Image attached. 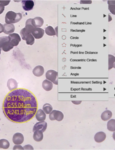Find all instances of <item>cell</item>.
<instances>
[{"mask_svg": "<svg viewBox=\"0 0 115 150\" xmlns=\"http://www.w3.org/2000/svg\"><path fill=\"white\" fill-rule=\"evenodd\" d=\"M20 35L21 36V38L24 40H26L28 38L31 34V32L30 31H28L27 29H26L25 27L23 28L20 31Z\"/></svg>", "mask_w": 115, "mask_h": 150, "instance_id": "obj_19", "label": "cell"}, {"mask_svg": "<svg viewBox=\"0 0 115 150\" xmlns=\"http://www.w3.org/2000/svg\"><path fill=\"white\" fill-rule=\"evenodd\" d=\"M4 25H3L2 24L0 23V34L4 32Z\"/></svg>", "mask_w": 115, "mask_h": 150, "instance_id": "obj_33", "label": "cell"}, {"mask_svg": "<svg viewBox=\"0 0 115 150\" xmlns=\"http://www.w3.org/2000/svg\"><path fill=\"white\" fill-rule=\"evenodd\" d=\"M6 117L15 123H25L35 116L38 102L32 93L25 89L11 91L7 95L3 103Z\"/></svg>", "mask_w": 115, "mask_h": 150, "instance_id": "obj_1", "label": "cell"}, {"mask_svg": "<svg viewBox=\"0 0 115 150\" xmlns=\"http://www.w3.org/2000/svg\"><path fill=\"white\" fill-rule=\"evenodd\" d=\"M113 68H114V69H115V63H114V64Z\"/></svg>", "mask_w": 115, "mask_h": 150, "instance_id": "obj_36", "label": "cell"}, {"mask_svg": "<svg viewBox=\"0 0 115 150\" xmlns=\"http://www.w3.org/2000/svg\"></svg>", "mask_w": 115, "mask_h": 150, "instance_id": "obj_38", "label": "cell"}, {"mask_svg": "<svg viewBox=\"0 0 115 150\" xmlns=\"http://www.w3.org/2000/svg\"><path fill=\"white\" fill-rule=\"evenodd\" d=\"M13 47L11 46L10 42H9V40L7 42H6L4 44V45H3L2 49L5 52H9V51L13 49Z\"/></svg>", "mask_w": 115, "mask_h": 150, "instance_id": "obj_25", "label": "cell"}, {"mask_svg": "<svg viewBox=\"0 0 115 150\" xmlns=\"http://www.w3.org/2000/svg\"><path fill=\"white\" fill-rule=\"evenodd\" d=\"M22 7L25 11H30L33 9L34 6V3L33 1L25 0L22 1Z\"/></svg>", "mask_w": 115, "mask_h": 150, "instance_id": "obj_9", "label": "cell"}, {"mask_svg": "<svg viewBox=\"0 0 115 150\" xmlns=\"http://www.w3.org/2000/svg\"><path fill=\"white\" fill-rule=\"evenodd\" d=\"M10 144L7 139H2L0 140V148L4 149H7L9 148Z\"/></svg>", "mask_w": 115, "mask_h": 150, "instance_id": "obj_24", "label": "cell"}, {"mask_svg": "<svg viewBox=\"0 0 115 150\" xmlns=\"http://www.w3.org/2000/svg\"><path fill=\"white\" fill-rule=\"evenodd\" d=\"M24 150H34V148L30 145H25L24 147Z\"/></svg>", "mask_w": 115, "mask_h": 150, "instance_id": "obj_31", "label": "cell"}, {"mask_svg": "<svg viewBox=\"0 0 115 150\" xmlns=\"http://www.w3.org/2000/svg\"><path fill=\"white\" fill-rule=\"evenodd\" d=\"M26 44L27 45H33V44L35 43V38L33 36L32 34H31L30 35L27 40H26Z\"/></svg>", "mask_w": 115, "mask_h": 150, "instance_id": "obj_26", "label": "cell"}, {"mask_svg": "<svg viewBox=\"0 0 115 150\" xmlns=\"http://www.w3.org/2000/svg\"><path fill=\"white\" fill-rule=\"evenodd\" d=\"M22 15L20 13H15L14 11H8L5 16L6 24H14L17 23L21 20Z\"/></svg>", "mask_w": 115, "mask_h": 150, "instance_id": "obj_2", "label": "cell"}, {"mask_svg": "<svg viewBox=\"0 0 115 150\" xmlns=\"http://www.w3.org/2000/svg\"><path fill=\"white\" fill-rule=\"evenodd\" d=\"M43 110L46 114H49L53 110V107L49 103H46L43 107Z\"/></svg>", "mask_w": 115, "mask_h": 150, "instance_id": "obj_21", "label": "cell"}, {"mask_svg": "<svg viewBox=\"0 0 115 150\" xmlns=\"http://www.w3.org/2000/svg\"><path fill=\"white\" fill-rule=\"evenodd\" d=\"M4 33L5 34H10L15 32V26L13 24H5L4 25Z\"/></svg>", "mask_w": 115, "mask_h": 150, "instance_id": "obj_12", "label": "cell"}, {"mask_svg": "<svg viewBox=\"0 0 115 150\" xmlns=\"http://www.w3.org/2000/svg\"><path fill=\"white\" fill-rule=\"evenodd\" d=\"M106 138V133L102 131H100V132H97L95 134L94 138L96 142L101 143L105 140Z\"/></svg>", "mask_w": 115, "mask_h": 150, "instance_id": "obj_11", "label": "cell"}, {"mask_svg": "<svg viewBox=\"0 0 115 150\" xmlns=\"http://www.w3.org/2000/svg\"><path fill=\"white\" fill-rule=\"evenodd\" d=\"M1 49H0V55H1ZM0 59H1V57H0Z\"/></svg>", "mask_w": 115, "mask_h": 150, "instance_id": "obj_37", "label": "cell"}, {"mask_svg": "<svg viewBox=\"0 0 115 150\" xmlns=\"http://www.w3.org/2000/svg\"><path fill=\"white\" fill-rule=\"evenodd\" d=\"M45 34L44 29L40 28L35 27L31 31V34L36 39L42 38Z\"/></svg>", "mask_w": 115, "mask_h": 150, "instance_id": "obj_6", "label": "cell"}, {"mask_svg": "<svg viewBox=\"0 0 115 150\" xmlns=\"http://www.w3.org/2000/svg\"><path fill=\"white\" fill-rule=\"evenodd\" d=\"M115 61V57L112 55H108V70L113 68L114 64Z\"/></svg>", "mask_w": 115, "mask_h": 150, "instance_id": "obj_20", "label": "cell"}, {"mask_svg": "<svg viewBox=\"0 0 115 150\" xmlns=\"http://www.w3.org/2000/svg\"><path fill=\"white\" fill-rule=\"evenodd\" d=\"M49 118L51 121L57 120L58 122L61 121L64 118V115L60 111L54 110L49 114Z\"/></svg>", "mask_w": 115, "mask_h": 150, "instance_id": "obj_4", "label": "cell"}, {"mask_svg": "<svg viewBox=\"0 0 115 150\" xmlns=\"http://www.w3.org/2000/svg\"><path fill=\"white\" fill-rule=\"evenodd\" d=\"M35 117L39 122L44 121L46 119V114L42 109H39L37 111Z\"/></svg>", "mask_w": 115, "mask_h": 150, "instance_id": "obj_14", "label": "cell"}, {"mask_svg": "<svg viewBox=\"0 0 115 150\" xmlns=\"http://www.w3.org/2000/svg\"><path fill=\"white\" fill-rule=\"evenodd\" d=\"M112 115L113 114L111 111L106 110L102 113L101 115V118L104 121H107L108 120L111 119Z\"/></svg>", "mask_w": 115, "mask_h": 150, "instance_id": "obj_18", "label": "cell"}, {"mask_svg": "<svg viewBox=\"0 0 115 150\" xmlns=\"http://www.w3.org/2000/svg\"><path fill=\"white\" fill-rule=\"evenodd\" d=\"M44 138L43 132L41 130H36L34 132L33 138L36 142H41L42 141Z\"/></svg>", "mask_w": 115, "mask_h": 150, "instance_id": "obj_17", "label": "cell"}, {"mask_svg": "<svg viewBox=\"0 0 115 150\" xmlns=\"http://www.w3.org/2000/svg\"><path fill=\"white\" fill-rule=\"evenodd\" d=\"M48 127V124L46 122L41 121L39 122L38 123H37L33 128V131L34 132L36 130H41L43 132H45L46 131Z\"/></svg>", "mask_w": 115, "mask_h": 150, "instance_id": "obj_7", "label": "cell"}, {"mask_svg": "<svg viewBox=\"0 0 115 150\" xmlns=\"http://www.w3.org/2000/svg\"><path fill=\"white\" fill-rule=\"evenodd\" d=\"M9 40V39L8 36H2V37H1L0 38V49H2L3 45H4V44L6 42H7Z\"/></svg>", "mask_w": 115, "mask_h": 150, "instance_id": "obj_27", "label": "cell"}, {"mask_svg": "<svg viewBox=\"0 0 115 150\" xmlns=\"http://www.w3.org/2000/svg\"><path fill=\"white\" fill-rule=\"evenodd\" d=\"M8 37L9 39V42L13 47L17 46L21 42V38L19 35L17 33H13L11 34H9Z\"/></svg>", "mask_w": 115, "mask_h": 150, "instance_id": "obj_5", "label": "cell"}, {"mask_svg": "<svg viewBox=\"0 0 115 150\" xmlns=\"http://www.w3.org/2000/svg\"><path fill=\"white\" fill-rule=\"evenodd\" d=\"M47 79L52 82L55 85H58V72L54 70H49L46 72Z\"/></svg>", "mask_w": 115, "mask_h": 150, "instance_id": "obj_3", "label": "cell"}, {"mask_svg": "<svg viewBox=\"0 0 115 150\" xmlns=\"http://www.w3.org/2000/svg\"><path fill=\"white\" fill-rule=\"evenodd\" d=\"M108 9L112 14L115 15V5H109Z\"/></svg>", "mask_w": 115, "mask_h": 150, "instance_id": "obj_28", "label": "cell"}, {"mask_svg": "<svg viewBox=\"0 0 115 150\" xmlns=\"http://www.w3.org/2000/svg\"><path fill=\"white\" fill-rule=\"evenodd\" d=\"M32 23L34 27L40 28L44 24V19L40 17H36L32 19Z\"/></svg>", "mask_w": 115, "mask_h": 150, "instance_id": "obj_13", "label": "cell"}, {"mask_svg": "<svg viewBox=\"0 0 115 150\" xmlns=\"http://www.w3.org/2000/svg\"><path fill=\"white\" fill-rule=\"evenodd\" d=\"M10 2V1H0V4L4 6H7Z\"/></svg>", "mask_w": 115, "mask_h": 150, "instance_id": "obj_30", "label": "cell"}, {"mask_svg": "<svg viewBox=\"0 0 115 150\" xmlns=\"http://www.w3.org/2000/svg\"><path fill=\"white\" fill-rule=\"evenodd\" d=\"M45 33L46 34L49 36H54L57 34L55 29L51 26H49L46 28V30H45Z\"/></svg>", "mask_w": 115, "mask_h": 150, "instance_id": "obj_22", "label": "cell"}, {"mask_svg": "<svg viewBox=\"0 0 115 150\" xmlns=\"http://www.w3.org/2000/svg\"><path fill=\"white\" fill-rule=\"evenodd\" d=\"M5 10V6L0 4V15H1L3 13Z\"/></svg>", "mask_w": 115, "mask_h": 150, "instance_id": "obj_32", "label": "cell"}, {"mask_svg": "<svg viewBox=\"0 0 115 150\" xmlns=\"http://www.w3.org/2000/svg\"><path fill=\"white\" fill-rule=\"evenodd\" d=\"M24 140L23 135L21 133L17 132L15 133L13 137V143L15 144H21Z\"/></svg>", "mask_w": 115, "mask_h": 150, "instance_id": "obj_8", "label": "cell"}, {"mask_svg": "<svg viewBox=\"0 0 115 150\" xmlns=\"http://www.w3.org/2000/svg\"><path fill=\"white\" fill-rule=\"evenodd\" d=\"M113 138L114 140L115 141V131H114L113 134Z\"/></svg>", "mask_w": 115, "mask_h": 150, "instance_id": "obj_35", "label": "cell"}, {"mask_svg": "<svg viewBox=\"0 0 115 150\" xmlns=\"http://www.w3.org/2000/svg\"><path fill=\"white\" fill-rule=\"evenodd\" d=\"M42 86L43 89L46 91H50L53 88V83L49 80L46 79L43 82Z\"/></svg>", "mask_w": 115, "mask_h": 150, "instance_id": "obj_16", "label": "cell"}, {"mask_svg": "<svg viewBox=\"0 0 115 150\" xmlns=\"http://www.w3.org/2000/svg\"><path fill=\"white\" fill-rule=\"evenodd\" d=\"M13 150H24V148L21 146L20 144H15V146L13 147Z\"/></svg>", "mask_w": 115, "mask_h": 150, "instance_id": "obj_29", "label": "cell"}, {"mask_svg": "<svg viewBox=\"0 0 115 150\" xmlns=\"http://www.w3.org/2000/svg\"><path fill=\"white\" fill-rule=\"evenodd\" d=\"M108 4L109 5H115V1H108Z\"/></svg>", "mask_w": 115, "mask_h": 150, "instance_id": "obj_34", "label": "cell"}, {"mask_svg": "<svg viewBox=\"0 0 115 150\" xmlns=\"http://www.w3.org/2000/svg\"><path fill=\"white\" fill-rule=\"evenodd\" d=\"M107 129L110 131H115V120L111 119L107 123Z\"/></svg>", "mask_w": 115, "mask_h": 150, "instance_id": "obj_23", "label": "cell"}, {"mask_svg": "<svg viewBox=\"0 0 115 150\" xmlns=\"http://www.w3.org/2000/svg\"><path fill=\"white\" fill-rule=\"evenodd\" d=\"M45 72L44 67L42 65H37L33 69V73L37 77H40L42 76Z\"/></svg>", "mask_w": 115, "mask_h": 150, "instance_id": "obj_10", "label": "cell"}, {"mask_svg": "<svg viewBox=\"0 0 115 150\" xmlns=\"http://www.w3.org/2000/svg\"><path fill=\"white\" fill-rule=\"evenodd\" d=\"M7 86L9 90L11 91L17 89L18 84H17V82L15 80L11 78V79H9L8 80Z\"/></svg>", "mask_w": 115, "mask_h": 150, "instance_id": "obj_15", "label": "cell"}]
</instances>
